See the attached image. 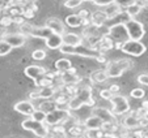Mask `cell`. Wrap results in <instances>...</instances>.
Here are the masks:
<instances>
[{
    "label": "cell",
    "instance_id": "obj_1",
    "mask_svg": "<svg viewBox=\"0 0 148 138\" xmlns=\"http://www.w3.org/2000/svg\"><path fill=\"white\" fill-rule=\"evenodd\" d=\"M59 51H60L62 53H64V55H77V56H83V57H88V59H97L100 55H102V53L100 52V51H97L96 48L93 47H85V46H83V44H80V46H66V44H63L60 48H59Z\"/></svg>",
    "mask_w": 148,
    "mask_h": 138
},
{
    "label": "cell",
    "instance_id": "obj_2",
    "mask_svg": "<svg viewBox=\"0 0 148 138\" xmlns=\"http://www.w3.org/2000/svg\"><path fill=\"white\" fill-rule=\"evenodd\" d=\"M95 106V100L92 99V90L89 87H84L79 91L73 98L68 100V108L70 111H76L83 106Z\"/></svg>",
    "mask_w": 148,
    "mask_h": 138
},
{
    "label": "cell",
    "instance_id": "obj_3",
    "mask_svg": "<svg viewBox=\"0 0 148 138\" xmlns=\"http://www.w3.org/2000/svg\"><path fill=\"white\" fill-rule=\"evenodd\" d=\"M21 126L23 129L28 130V132H33L37 137L39 138H46L49 134V128L45 122L37 121V120L32 119V117H28L26 120H24L21 122Z\"/></svg>",
    "mask_w": 148,
    "mask_h": 138
},
{
    "label": "cell",
    "instance_id": "obj_4",
    "mask_svg": "<svg viewBox=\"0 0 148 138\" xmlns=\"http://www.w3.org/2000/svg\"><path fill=\"white\" fill-rule=\"evenodd\" d=\"M112 102V113L115 117L117 116H123L126 113H129L130 111V103L127 100V98L123 97V95H113V98L110 99Z\"/></svg>",
    "mask_w": 148,
    "mask_h": 138
},
{
    "label": "cell",
    "instance_id": "obj_5",
    "mask_svg": "<svg viewBox=\"0 0 148 138\" xmlns=\"http://www.w3.org/2000/svg\"><path fill=\"white\" fill-rule=\"evenodd\" d=\"M132 65L131 61L129 60H118V61H110L106 66V74L109 78H117L121 77L123 74L125 70L130 69V66Z\"/></svg>",
    "mask_w": 148,
    "mask_h": 138
},
{
    "label": "cell",
    "instance_id": "obj_6",
    "mask_svg": "<svg viewBox=\"0 0 148 138\" xmlns=\"http://www.w3.org/2000/svg\"><path fill=\"white\" fill-rule=\"evenodd\" d=\"M126 31L129 34V39H134V41H140L144 37L145 30L142 22L136 21L134 18H130L129 21L125 22Z\"/></svg>",
    "mask_w": 148,
    "mask_h": 138
},
{
    "label": "cell",
    "instance_id": "obj_7",
    "mask_svg": "<svg viewBox=\"0 0 148 138\" xmlns=\"http://www.w3.org/2000/svg\"><path fill=\"white\" fill-rule=\"evenodd\" d=\"M108 37L112 39L114 43H121L123 44L126 41H129V34L126 31L125 24L123 22H118V24H114L109 28V31H108Z\"/></svg>",
    "mask_w": 148,
    "mask_h": 138
},
{
    "label": "cell",
    "instance_id": "obj_8",
    "mask_svg": "<svg viewBox=\"0 0 148 138\" xmlns=\"http://www.w3.org/2000/svg\"><path fill=\"white\" fill-rule=\"evenodd\" d=\"M68 116H70V110H53L46 113L45 124L47 126H55V125H59L60 122L66 121Z\"/></svg>",
    "mask_w": 148,
    "mask_h": 138
},
{
    "label": "cell",
    "instance_id": "obj_9",
    "mask_svg": "<svg viewBox=\"0 0 148 138\" xmlns=\"http://www.w3.org/2000/svg\"><path fill=\"white\" fill-rule=\"evenodd\" d=\"M122 52L127 53V55H131V56H142L143 53L145 52V46L140 41H134V39H129L126 41L125 43L122 44L121 47Z\"/></svg>",
    "mask_w": 148,
    "mask_h": 138
},
{
    "label": "cell",
    "instance_id": "obj_10",
    "mask_svg": "<svg viewBox=\"0 0 148 138\" xmlns=\"http://www.w3.org/2000/svg\"><path fill=\"white\" fill-rule=\"evenodd\" d=\"M21 31L24 34V35H32L34 37V38H39V39H47L51 35V30L49 28H46V26H24V28H21Z\"/></svg>",
    "mask_w": 148,
    "mask_h": 138
},
{
    "label": "cell",
    "instance_id": "obj_11",
    "mask_svg": "<svg viewBox=\"0 0 148 138\" xmlns=\"http://www.w3.org/2000/svg\"><path fill=\"white\" fill-rule=\"evenodd\" d=\"M3 41L7 42V43H8L12 48H17V47H21V46H24V44H25L26 37L24 35V34H18V33L7 34V35H4Z\"/></svg>",
    "mask_w": 148,
    "mask_h": 138
},
{
    "label": "cell",
    "instance_id": "obj_12",
    "mask_svg": "<svg viewBox=\"0 0 148 138\" xmlns=\"http://www.w3.org/2000/svg\"><path fill=\"white\" fill-rule=\"evenodd\" d=\"M13 108H14V111H17L18 113L25 115V116H28V117H30L32 115H33V112L36 111V107H34V104L30 100H21V102L16 103Z\"/></svg>",
    "mask_w": 148,
    "mask_h": 138
},
{
    "label": "cell",
    "instance_id": "obj_13",
    "mask_svg": "<svg viewBox=\"0 0 148 138\" xmlns=\"http://www.w3.org/2000/svg\"><path fill=\"white\" fill-rule=\"evenodd\" d=\"M24 73H25L26 77H29V78H32V80L37 81L38 78H41L42 76H45L46 73H47V70H46V68L39 66V65H29V66H26V68H25Z\"/></svg>",
    "mask_w": 148,
    "mask_h": 138
},
{
    "label": "cell",
    "instance_id": "obj_14",
    "mask_svg": "<svg viewBox=\"0 0 148 138\" xmlns=\"http://www.w3.org/2000/svg\"><path fill=\"white\" fill-rule=\"evenodd\" d=\"M46 28H49L51 30L53 34H59V35H63L64 34V24L60 21L59 18H55V17H51L46 21L45 24Z\"/></svg>",
    "mask_w": 148,
    "mask_h": 138
},
{
    "label": "cell",
    "instance_id": "obj_15",
    "mask_svg": "<svg viewBox=\"0 0 148 138\" xmlns=\"http://www.w3.org/2000/svg\"><path fill=\"white\" fill-rule=\"evenodd\" d=\"M102 125H103V121L98 116H96V115L89 116L85 121H84V126H85L87 130H90V129L92 130H101Z\"/></svg>",
    "mask_w": 148,
    "mask_h": 138
},
{
    "label": "cell",
    "instance_id": "obj_16",
    "mask_svg": "<svg viewBox=\"0 0 148 138\" xmlns=\"http://www.w3.org/2000/svg\"><path fill=\"white\" fill-rule=\"evenodd\" d=\"M47 48L50 50H59V48L63 46V35H59V34H51L47 39L45 41Z\"/></svg>",
    "mask_w": 148,
    "mask_h": 138
},
{
    "label": "cell",
    "instance_id": "obj_17",
    "mask_svg": "<svg viewBox=\"0 0 148 138\" xmlns=\"http://www.w3.org/2000/svg\"><path fill=\"white\" fill-rule=\"evenodd\" d=\"M93 115L98 116L103 122H115V116L112 113V111L106 110V108H96Z\"/></svg>",
    "mask_w": 148,
    "mask_h": 138
},
{
    "label": "cell",
    "instance_id": "obj_18",
    "mask_svg": "<svg viewBox=\"0 0 148 138\" xmlns=\"http://www.w3.org/2000/svg\"><path fill=\"white\" fill-rule=\"evenodd\" d=\"M63 44L66 46H80L83 44V39L79 34L75 33H64L63 34Z\"/></svg>",
    "mask_w": 148,
    "mask_h": 138
},
{
    "label": "cell",
    "instance_id": "obj_19",
    "mask_svg": "<svg viewBox=\"0 0 148 138\" xmlns=\"http://www.w3.org/2000/svg\"><path fill=\"white\" fill-rule=\"evenodd\" d=\"M122 125L125 129H135L139 126V119L135 116V113H130L122 120Z\"/></svg>",
    "mask_w": 148,
    "mask_h": 138
},
{
    "label": "cell",
    "instance_id": "obj_20",
    "mask_svg": "<svg viewBox=\"0 0 148 138\" xmlns=\"http://www.w3.org/2000/svg\"><path fill=\"white\" fill-rule=\"evenodd\" d=\"M84 24V18L79 13H73L66 17V25H68L70 28H80Z\"/></svg>",
    "mask_w": 148,
    "mask_h": 138
},
{
    "label": "cell",
    "instance_id": "obj_21",
    "mask_svg": "<svg viewBox=\"0 0 148 138\" xmlns=\"http://www.w3.org/2000/svg\"><path fill=\"white\" fill-rule=\"evenodd\" d=\"M90 18H92V22H93V26H96V28H101V26L103 25V22L108 20L106 14H105V12H95V13L90 14Z\"/></svg>",
    "mask_w": 148,
    "mask_h": 138
},
{
    "label": "cell",
    "instance_id": "obj_22",
    "mask_svg": "<svg viewBox=\"0 0 148 138\" xmlns=\"http://www.w3.org/2000/svg\"><path fill=\"white\" fill-rule=\"evenodd\" d=\"M72 64L68 59H59V60L55 61V69L59 73H67L71 69Z\"/></svg>",
    "mask_w": 148,
    "mask_h": 138
},
{
    "label": "cell",
    "instance_id": "obj_23",
    "mask_svg": "<svg viewBox=\"0 0 148 138\" xmlns=\"http://www.w3.org/2000/svg\"><path fill=\"white\" fill-rule=\"evenodd\" d=\"M38 93V98L39 99H50L54 97L55 94V89L53 86H47V87H41L39 90H37Z\"/></svg>",
    "mask_w": 148,
    "mask_h": 138
},
{
    "label": "cell",
    "instance_id": "obj_24",
    "mask_svg": "<svg viewBox=\"0 0 148 138\" xmlns=\"http://www.w3.org/2000/svg\"><path fill=\"white\" fill-rule=\"evenodd\" d=\"M142 8H143V7L140 5V4L138 3V1H135V3L130 4L129 7H126V13L129 14L130 18H132L134 16H136V14H139V13H140Z\"/></svg>",
    "mask_w": 148,
    "mask_h": 138
},
{
    "label": "cell",
    "instance_id": "obj_25",
    "mask_svg": "<svg viewBox=\"0 0 148 138\" xmlns=\"http://www.w3.org/2000/svg\"><path fill=\"white\" fill-rule=\"evenodd\" d=\"M119 12H121V7L118 5L117 3H113V4H110V5H108V7H106L105 14H106L108 20H109V18H114V17L117 16V14L119 13Z\"/></svg>",
    "mask_w": 148,
    "mask_h": 138
},
{
    "label": "cell",
    "instance_id": "obj_26",
    "mask_svg": "<svg viewBox=\"0 0 148 138\" xmlns=\"http://www.w3.org/2000/svg\"><path fill=\"white\" fill-rule=\"evenodd\" d=\"M90 78H92L93 82H105V81H108V74L105 70H97V72H93L92 74H90Z\"/></svg>",
    "mask_w": 148,
    "mask_h": 138
},
{
    "label": "cell",
    "instance_id": "obj_27",
    "mask_svg": "<svg viewBox=\"0 0 148 138\" xmlns=\"http://www.w3.org/2000/svg\"><path fill=\"white\" fill-rule=\"evenodd\" d=\"M32 119L37 120V121H41V122H45V119H46V112L42 110H36L32 115Z\"/></svg>",
    "mask_w": 148,
    "mask_h": 138
},
{
    "label": "cell",
    "instance_id": "obj_28",
    "mask_svg": "<svg viewBox=\"0 0 148 138\" xmlns=\"http://www.w3.org/2000/svg\"><path fill=\"white\" fill-rule=\"evenodd\" d=\"M12 51V47L9 46L7 42H4L3 39L0 41V56H5V55H8L9 52Z\"/></svg>",
    "mask_w": 148,
    "mask_h": 138
},
{
    "label": "cell",
    "instance_id": "obj_29",
    "mask_svg": "<svg viewBox=\"0 0 148 138\" xmlns=\"http://www.w3.org/2000/svg\"><path fill=\"white\" fill-rule=\"evenodd\" d=\"M130 95H131V98H134V99H143L145 95L144 90L140 87H136V89H132L131 93H130Z\"/></svg>",
    "mask_w": 148,
    "mask_h": 138
},
{
    "label": "cell",
    "instance_id": "obj_30",
    "mask_svg": "<svg viewBox=\"0 0 148 138\" xmlns=\"http://www.w3.org/2000/svg\"><path fill=\"white\" fill-rule=\"evenodd\" d=\"M81 4H83V0H67L64 3V7L70 9H75L77 7H80Z\"/></svg>",
    "mask_w": 148,
    "mask_h": 138
},
{
    "label": "cell",
    "instance_id": "obj_31",
    "mask_svg": "<svg viewBox=\"0 0 148 138\" xmlns=\"http://www.w3.org/2000/svg\"><path fill=\"white\" fill-rule=\"evenodd\" d=\"M32 57H33L34 60H43V59L46 57V51H43V50H36V51H33V53H32Z\"/></svg>",
    "mask_w": 148,
    "mask_h": 138
},
{
    "label": "cell",
    "instance_id": "obj_32",
    "mask_svg": "<svg viewBox=\"0 0 148 138\" xmlns=\"http://www.w3.org/2000/svg\"><path fill=\"white\" fill-rule=\"evenodd\" d=\"M103 133L101 130H87V138H102Z\"/></svg>",
    "mask_w": 148,
    "mask_h": 138
},
{
    "label": "cell",
    "instance_id": "obj_33",
    "mask_svg": "<svg viewBox=\"0 0 148 138\" xmlns=\"http://www.w3.org/2000/svg\"><path fill=\"white\" fill-rule=\"evenodd\" d=\"M113 95H115V94H113V93L109 90V89H103V90H101V91H100V97L102 98V99L110 100V99L113 98Z\"/></svg>",
    "mask_w": 148,
    "mask_h": 138
},
{
    "label": "cell",
    "instance_id": "obj_34",
    "mask_svg": "<svg viewBox=\"0 0 148 138\" xmlns=\"http://www.w3.org/2000/svg\"><path fill=\"white\" fill-rule=\"evenodd\" d=\"M39 110H42V111H45L46 113L47 112H50V111H53V110H55V103H50V102H45L41 106V108Z\"/></svg>",
    "mask_w": 148,
    "mask_h": 138
},
{
    "label": "cell",
    "instance_id": "obj_35",
    "mask_svg": "<svg viewBox=\"0 0 148 138\" xmlns=\"http://www.w3.org/2000/svg\"><path fill=\"white\" fill-rule=\"evenodd\" d=\"M113 3H115V0H93V4L97 7H108Z\"/></svg>",
    "mask_w": 148,
    "mask_h": 138
},
{
    "label": "cell",
    "instance_id": "obj_36",
    "mask_svg": "<svg viewBox=\"0 0 148 138\" xmlns=\"http://www.w3.org/2000/svg\"><path fill=\"white\" fill-rule=\"evenodd\" d=\"M135 1H136V0H115V3H117L121 8H122V7H125L126 8V7H129L130 4L135 3Z\"/></svg>",
    "mask_w": 148,
    "mask_h": 138
},
{
    "label": "cell",
    "instance_id": "obj_37",
    "mask_svg": "<svg viewBox=\"0 0 148 138\" xmlns=\"http://www.w3.org/2000/svg\"><path fill=\"white\" fill-rule=\"evenodd\" d=\"M135 116L138 117V119H140V117H147L148 116V110H145V108H140V110H138V112L135 113Z\"/></svg>",
    "mask_w": 148,
    "mask_h": 138
},
{
    "label": "cell",
    "instance_id": "obj_38",
    "mask_svg": "<svg viewBox=\"0 0 148 138\" xmlns=\"http://www.w3.org/2000/svg\"><path fill=\"white\" fill-rule=\"evenodd\" d=\"M138 82L144 86H148V74H140L138 77Z\"/></svg>",
    "mask_w": 148,
    "mask_h": 138
},
{
    "label": "cell",
    "instance_id": "obj_39",
    "mask_svg": "<svg viewBox=\"0 0 148 138\" xmlns=\"http://www.w3.org/2000/svg\"><path fill=\"white\" fill-rule=\"evenodd\" d=\"M125 138H143V134L142 132H132V133H129Z\"/></svg>",
    "mask_w": 148,
    "mask_h": 138
},
{
    "label": "cell",
    "instance_id": "obj_40",
    "mask_svg": "<svg viewBox=\"0 0 148 138\" xmlns=\"http://www.w3.org/2000/svg\"><path fill=\"white\" fill-rule=\"evenodd\" d=\"M139 126H142V128L148 126V117H140L139 119Z\"/></svg>",
    "mask_w": 148,
    "mask_h": 138
},
{
    "label": "cell",
    "instance_id": "obj_41",
    "mask_svg": "<svg viewBox=\"0 0 148 138\" xmlns=\"http://www.w3.org/2000/svg\"><path fill=\"white\" fill-rule=\"evenodd\" d=\"M70 133H71V134H72V135H76V137H77V135H80V134H83V132H81V130L79 129L77 126H76V128H75V126H73V128H71Z\"/></svg>",
    "mask_w": 148,
    "mask_h": 138
},
{
    "label": "cell",
    "instance_id": "obj_42",
    "mask_svg": "<svg viewBox=\"0 0 148 138\" xmlns=\"http://www.w3.org/2000/svg\"><path fill=\"white\" fill-rule=\"evenodd\" d=\"M29 99H30V100H39V98H38V93H37V90L34 91V93H30V95H29Z\"/></svg>",
    "mask_w": 148,
    "mask_h": 138
},
{
    "label": "cell",
    "instance_id": "obj_43",
    "mask_svg": "<svg viewBox=\"0 0 148 138\" xmlns=\"http://www.w3.org/2000/svg\"><path fill=\"white\" fill-rule=\"evenodd\" d=\"M109 90L112 91L113 94H117L118 91H119V86H118V85H112V86L109 87Z\"/></svg>",
    "mask_w": 148,
    "mask_h": 138
},
{
    "label": "cell",
    "instance_id": "obj_44",
    "mask_svg": "<svg viewBox=\"0 0 148 138\" xmlns=\"http://www.w3.org/2000/svg\"><path fill=\"white\" fill-rule=\"evenodd\" d=\"M143 108L148 110V102H143Z\"/></svg>",
    "mask_w": 148,
    "mask_h": 138
},
{
    "label": "cell",
    "instance_id": "obj_45",
    "mask_svg": "<svg viewBox=\"0 0 148 138\" xmlns=\"http://www.w3.org/2000/svg\"><path fill=\"white\" fill-rule=\"evenodd\" d=\"M142 134H143V138H148V130H147V132H142Z\"/></svg>",
    "mask_w": 148,
    "mask_h": 138
},
{
    "label": "cell",
    "instance_id": "obj_46",
    "mask_svg": "<svg viewBox=\"0 0 148 138\" xmlns=\"http://www.w3.org/2000/svg\"><path fill=\"white\" fill-rule=\"evenodd\" d=\"M84 1H93V0H83V3Z\"/></svg>",
    "mask_w": 148,
    "mask_h": 138
},
{
    "label": "cell",
    "instance_id": "obj_47",
    "mask_svg": "<svg viewBox=\"0 0 148 138\" xmlns=\"http://www.w3.org/2000/svg\"><path fill=\"white\" fill-rule=\"evenodd\" d=\"M14 138H18V137H14Z\"/></svg>",
    "mask_w": 148,
    "mask_h": 138
}]
</instances>
